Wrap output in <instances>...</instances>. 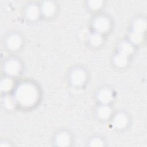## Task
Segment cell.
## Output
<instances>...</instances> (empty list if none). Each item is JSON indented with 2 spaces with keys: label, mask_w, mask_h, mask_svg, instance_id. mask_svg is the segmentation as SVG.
<instances>
[{
  "label": "cell",
  "mask_w": 147,
  "mask_h": 147,
  "mask_svg": "<svg viewBox=\"0 0 147 147\" xmlns=\"http://www.w3.org/2000/svg\"><path fill=\"white\" fill-rule=\"evenodd\" d=\"M91 145L93 146H100L102 145V142L98 140H95L92 141Z\"/></svg>",
  "instance_id": "2e32d148"
},
{
  "label": "cell",
  "mask_w": 147,
  "mask_h": 147,
  "mask_svg": "<svg viewBox=\"0 0 147 147\" xmlns=\"http://www.w3.org/2000/svg\"><path fill=\"white\" fill-rule=\"evenodd\" d=\"M54 6L51 3H48L44 5L43 7V11L45 15L50 16L54 12Z\"/></svg>",
  "instance_id": "30bf717a"
},
{
  "label": "cell",
  "mask_w": 147,
  "mask_h": 147,
  "mask_svg": "<svg viewBox=\"0 0 147 147\" xmlns=\"http://www.w3.org/2000/svg\"><path fill=\"white\" fill-rule=\"evenodd\" d=\"M85 79V74L82 70H76L72 75V81L76 85L81 84Z\"/></svg>",
  "instance_id": "7a4b0ae2"
},
{
  "label": "cell",
  "mask_w": 147,
  "mask_h": 147,
  "mask_svg": "<svg viewBox=\"0 0 147 147\" xmlns=\"http://www.w3.org/2000/svg\"><path fill=\"white\" fill-rule=\"evenodd\" d=\"M126 57L125 56H123V55H119L117 59H115V61H116V63L119 65H123L125 64L126 63Z\"/></svg>",
  "instance_id": "5bb4252c"
},
{
  "label": "cell",
  "mask_w": 147,
  "mask_h": 147,
  "mask_svg": "<svg viewBox=\"0 0 147 147\" xmlns=\"http://www.w3.org/2000/svg\"><path fill=\"white\" fill-rule=\"evenodd\" d=\"M109 22L105 18H99L95 22V28L99 32H105L109 28Z\"/></svg>",
  "instance_id": "277c9868"
},
{
  "label": "cell",
  "mask_w": 147,
  "mask_h": 147,
  "mask_svg": "<svg viewBox=\"0 0 147 147\" xmlns=\"http://www.w3.org/2000/svg\"><path fill=\"white\" fill-rule=\"evenodd\" d=\"M100 4H101V2L100 1H93V2H91V4L90 5L92 8L97 9L98 7L100 6Z\"/></svg>",
  "instance_id": "9a60e30c"
},
{
  "label": "cell",
  "mask_w": 147,
  "mask_h": 147,
  "mask_svg": "<svg viewBox=\"0 0 147 147\" xmlns=\"http://www.w3.org/2000/svg\"><path fill=\"white\" fill-rule=\"evenodd\" d=\"M99 99L105 103L109 102L111 99V92L108 90H103L99 95Z\"/></svg>",
  "instance_id": "ba28073f"
},
{
  "label": "cell",
  "mask_w": 147,
  "mask_h": 147,
  "mask_svg": "<svg viewBox=\"0 0 147 147\" xmlns=\"http://www.w3.org/2000/svg\"><path fill=\"white\" fill-rule=\"evenodd\" d=\"M12 86V82L9 79H5L1 83V88L4 90L10 89Z\"/></svg>",
  "instance_id": "7c38bea8"
},
{
  "label": "cell",
  "mask_w": 147,
  "mask_h": 147,
  "mask_svg": "<svg viewBox=\"0 0 147 147\" xmlns=\"http://www.w3.org/2000/svg\"><path fill=\"white\" fill-rule=\"evenodd\" d=\"M111 113V110L108 107H102L99 109L98 114L100 118H107Z\"/></svg>",
  "instance_id": "9c48e42d"
},
{
  "label": "cell",
  "mask_w": 147,
  "mask_h": 147,
  "mask_svg": "<svg viewBox=\"0 0 147 147\" xmlns=\"http://www.w3.org/2000/svg\"><path fill=\"white\" fill-rule=\"evenodd\" d=\"M20 38L17 36H11L8 41V45L11 49H16L20 45Z\"/></svg>",
  "instance_id": "8992f818"
},
{
  "label": "cell",
  "mask_w": 147,
  "mask_h": 147,
  "mask_svg": "<svg viewBox=\"0 0 147 147\" xmlns=\"http://www.w3.org/2000/svg\"><path fill=\"white\" fill-rule=\"evenodd\" d=\"M57 143L60 146H67L69 143V138L68 135L64 133L59 134L57 137Z\"/></svg>",
  "instance_id": "52a82bcc"
},
{
  "label": "cell",
  "mask_w": 147,
  "mask_h": 147,
  "mask_svg": "<svg viewBox=\"0 0 147 147\" xmlns=\"http://www.w3.org/2000/svg\"><path fill=\"white\" fill-rule=\"evenodd\" d=\"M17 99L22 105H29L33 104L37 98L36 89L28 85L21 87L17 92Z\"/></svg>",
  "instance_id": "6da1fadb"
},
{
  "label": "cell",
  "mask_w": 147,
  "mask_h": 147,
  "mask_svg": "<svg viewBox=\"0 0 147 147\" xmlns=\"http://www.w3.org/2000/svg\"><path fill=\"white\" fill-rule=\"evenodd\" d=\"M91 43H92L94 45H99L102 42V38L99 35L94 34L91 37Z\"/></svg>",
  "instance_id": "4fadbf2b"
},
{
  "label": "cell",
  "mask_w": 147,
  "mask_h": 147,
  "mask_svg": "<svg viewBox=\"0 0 147 147\" xmlns=\"http://www.w3.org/2000/svg\"><path fill=\"white\" fill-rule=\"evenodd\" d=\"M27 13H28V17L30 19L36 18L38 14L37 8H36L34 6H31L28 9Z\"/></svg>",
  "instance_id": "8fae6325"
},
{
  "label": "cell",
  "mask_w": 147,
  "mask_h": 147,
  "mask_svg": "<svg viewBox=\"0 0 147 147\" xmlns=\"http://www.w3.org/2000/svg\"><path fill=\"white\" fill-rule=\"evenodd\" d=\"M126 123L127 118L123 114H119L114 119V125L117 127H123L126 125Z\"/></svg>",
  "instance_id": "5b68a950"
},
{
  "label": "cell",
  "mask_w": 147,
  "mask_h": 147,
  "mask_svg": "<svg viewBox=\"0 0 147 147\" xmlns=\"http://www.w3.org/2000/svg\"><path fill=\"white\" fill-rule=\"evenodd\" d=\"M6 70L10 75L17 74L20 70V64L16 61H9L6 64Z\"/></svg>",
  "instance_id": "3957f363"
}]
</instances>
